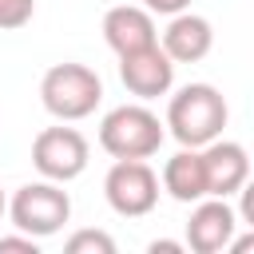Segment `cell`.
I'll list each match as a JSON object with an SVG mask.
<instances>
[{"label": "cell", "instance_id": "1", "mask_svg": "<svg viewBox=\"0 0 254 254\" xmlns=\"http://www.w3.org/2000/svg\"><path fill=\"white\" fill-rule=\"evenodd\" d=\"M226 119H230V107L214 83H187L171 95L163 127H171V135L183 147H206L210 139L222 135Z\"/></svg>", "mask_w": 254, "mask_h": 254}, {"label": "cell", "instance_id": "2", "mask_svg": "<svg viewBox=\"0 0 254 254\" xmlns=\"http://www.w3.org/2000/svg\"><path fill=\"white\" fill-rule=\"evenodd\" d=\"M103 99V79L87 64H52L40 79V103L60 123H79L95 115Z\"/></svg>", "mask_w": 254, "mask_h": 254}, {"label": "cell", "instance_id": "3", "mask_svg": "<svg viewBox=\"0 0 254 254\" xmlns=\"http://www.w3.org/2000/svg\"><path fill=\"white\" fill-rule=\"evenodd\" d=\"M163 139H167L163 119L143 99L111 107L103 115V123H99V147L111 159H151V155H159Z\"/></svg>", "mask_w": 254, "mask_h": 254}, {"label": "cell", "instance_id": "4", "mask_svg": "<svg viewBox=\"0 0 254 254\" xmlns=\"http://www.w3.org/2000/svg\"><path fill=\"white\" fill-rule=\"evenodd\" d=\"M16 230L32 234V238H52L64 230V222L71 218V198L64 190V183H52V179H40V183H24L12 198H8V210Z\"/></svg>", "mask_w": 254, "mask_h": 254}, {"label": "cell", "instance_id": "5", "mask_svg": "<svg viewBox=\"0 0 254 254\" xmlns=\"http://www.w3.org/2000/svg\"><path fill=\"white\" fill-rule=\"evenodd\" d=\"M103 198L119 218H143L159 206V175L147 159H115L103 175Z\"/></svg>", "mask_w": 254, "mask_h": 254}, {"label": "cell", "instance_id": "6", "mask_svg": "<svg viewBox=\"0 0 254 254\" xmlns=\"http://www.w3.org/2000/svg\"><path fill=\"white\" fill-rule=\"evenodd\" d=\"M87 159H91V147L75 127H64V123L60 127H44L32 139V167L52 183L79 179L87 171Z\"/></svg>", "mask_w": 254, "mask_h": 254}, {"label": "cell", "instance_id": "7", "mask_svg": "<svg viewBox=\"0 0 254 254\" xmlns=\"http://www.w3.org/2000/svg\"><path fill=\"white\" fill-rule=\"evenodd\" d=\"M119 79L135 99H143V103L159 99V95H167L175 87V60L159 44H147L139 52L119 56Z\"/></svg>", "mask_w": 254, "mask_h": 254}, {"label": "cell", "instance_id": "8", "mask_svg": "<svg viewBox=\"0 0 254 254\" xmlns=\"http://www.w3.org/2000/svg\"><path fill=\"white\" fill-rule=\"evenodd\" d=\"M190 218H187V250L194 254H218L226 250V242L234 238L238 230V210L218 198V194H206L198 202H190Z\"/></svg>", "mask_w": 254, "mask_h": 254}, {"label": "cell", "instance_id": "9", "mask_svg": "<svg viewBox=\"0 0 254 254\" xmlns=\"http://www.w3.org/2000/svg\"><path fill=\"white\" fill-rule=\"evenodd\" d=\"M198 155H202V171H206V194L230 198V194L246 190V183H250V155H246L242 143L218 135L206 147H198Z\"/></svg>", "mask_w": 254, "mask_h": 254}, {"label": "cell", "instance_id": "10", "mask_svg": "<svg viewBox=\"0 0 254 254\" xmlns=\"http://www.w3.org/2000/svg\"><path fill=\"white\" fill-rule=\"evenodd\" d=\"M103 40L115 56H127V52H139L147 44H159V28H155V16L139 4H115L103 12Z\"/></svg>", "mask_w": 254, "mask_h": 254}, {"label": "cell", "instance_id": "11", "mask_svg": "<svg viewBox=\"0 0 254 254\" xmlns=\"http://www.w3.org/2000/svg\"><path fill=\"white\" fill-rule=\"evenodd\" d=\"M159 48H163L175 64H198V60H206L210 48H214V28H210L206 16H198V12H190V8H187V12H175L171 24L163 28Z\"/></svg>", "mask_w": 254, "mask_h": 254}, {"label": "cell", "instance_id": "12", "mask_svg": "<svg viewBox=\"0 0 254 254\" xmlns=\"http://www.w3.org/2000/svg\"><path fill=\"white\" fill-rule=\"evenodd\" d=\"M159 187L175 198V202H198L206 198V171H202V155L198 147H183L179 155H171L163 163V175H159Z\"/></svg>", "mask_w": 254, "mask_h": 254}, {"label": "cell", "instance_id": "13", "mask_svg": "<svg viewBox=\"0 0 254 254\" xmlns=\"http://www.w3.org/2000/svg\"><path fill=\"white\" fill-rule=\"evenodd\" d=\"M67 254H115V238L107 230H75L67 242H64Z\"/></svg>", "mask_w": 254, "mask_h": 254}, {"label": "cell", "instance_id": "14", "mask_svg": "<svg viewBox=\"0 0 254 254\" xmlns=\"http://www.w3.org/2000/svg\"><path fill=\"white\" fill-rule=\"evenodd\" d=\"M36 16V0H0V28L16 32Z\"/></svg>", "mask_w": 254, "mask_h": 254}, {"label": "cell", "instance_id": "15", "mask_svg": "<svg viewBox=\"0 0 254 254\" xmlns=\"http://www.w3.org/2000/svg\"><path fill=\"white\" fill-rule=\"evenodd\" d=\"M12 250H20V254H40V238H32V234H8V238H0V254H12Z\"/></svg>", "mask_w": 254, "mask_h": 254}, {"label": "cell", "instance_id": "16", "mask_svg": "<svg viewBox=\"0 0 254 254\" xmlns=\"http://www.w3.org/2000/svg\"><path fill=\"white\" fill-rule=\"evenodd\" d=\"M143 8L151 16H175V12H187L190 0H143Z\"/></svg>", "mask_w": 254, "mask_h": 254}, {"label": "cell", "instance_id": "17", "mask_svg": "<svg viewBox=\"0 0 254 254\" xmlns=\"http://www.w3.org/2000/svg\"><path fill=\"white\" fill-rule=\"evenodd\" d=\"M151 254H183L187 250V242H171V238H155L151 246H147Z\"/></svg>", "mask_w": 254, "mask_h": 254}, {"label": "cell", "instance_id": "18", "mask_svg": "<svg viewBox=\"0 0 254 254\" xmlns=\"http://www.w3.org/2000/svg\"><path fill=\"white\" fill-rule=\"evenodd\" d=\"M4 210H8V198H4V190H0V218H4Z\"/></svg>", "mask_w": 254, "mask_h": 254}]
</instances>
